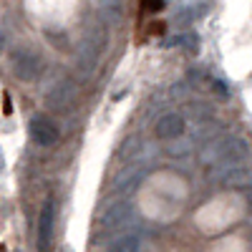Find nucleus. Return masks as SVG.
<instances>
[{
    "mask_svg": "<svg viewBox=\"0 0 252 252\" xmlns=\"http://www.w3.org/2000/svg\"><path fill=\"white\" fill-rule=\"evenodd\" d=\"M106 38H109L106 28L94 26V28H89L86 33H83V38L76 43V71L83 78L96 71L101 51H103V46H106Z\"/></svg>",
    "mask_w": 252,
    "mask_h": 252,
    "instance_id": "f257e3e1",
    "label": "nucleus"
},
{
    "mask_svg": "<svg viewBox=\"0 0 252 252\" xmlns=\"http://www.w3.org/2000/svg\"><path fill=\"white\" fill-rule=\"evenodd\" d=\"M134 212H131V204L129 202H114L101 212V227L106 232H114V229H124L126 224L131 222Z\"/></svg>",
    "mask_w": 252,
    "mask_h": 252,
    "instance_id": "39448f33",
    "label": "nucleus"
},
{
    "mask_svg": "<svg viewBox=\"0 0 252 252\" xmlns=\"http://www.w3.org/2000/svg\"><path fill=\"white\" fill-rule=\"evenodd\" d=\"M3 164H5V161H3V157H0V172H3Z\"/></svg>",
    "mask_w": 252,
    "mask_h": 252,
    "instance_id": "9b49d317",
    "label": "nucleus"
},
{
    "mask_svg": "<svg viewBox=\"0 0 252 252\" xmlns=\"http://www.w3.org/2000/svg\"><path fill=\"white\" fill-rule=\"evenodd\" d=\"M63 252H73V250H71V247H63Z\"/></svg>",
    "mask_w": 252,
    "mask_h": 252,
    "instance_id": "f8f14e48",
    "label": "nucleus"
},
{
    "mask_svg": "<svg viewBox=\"0 0 252 252\" xmlns=\"http://www.w3.org/2000/svg\"><path fill=\"white\" fill-rule=\"evenodd\" d=\"M76 96V86H73V81L71 78H58L53 86L46 91V106L53 109V111H66L71 106V101Z\"/></svg>",
    "mask_w": 252,
    "mask_h": 252,
    "instance_id": "7ed1b4c3",
    "label": "nucleus"
},
{
    "mask_svg": "<svg viewBox=\"0 0 252 252\" xmlns=\"http://www.w3.org/2000/svg\"><path fill=\"white\" fill-rule=\"evenodd\" d=\"M5 43H8V38H5V31H3V23H0V53L5 51Z\"/></svg>",
    "mask_w": 252,
    "mask_h": 252,
    "instance_id": "9d476101",
    "label": "nucleus"
},
{
    "mask_svg": "<svg viewBox=\"0 0 252 252\" xmlns=\"http://www.w3.org/2000/svg\"><path fill=\"white\" fill-rule=\"evenodd\" d=\"M96 15L103 26H111L119 23L121 15H124V5L121 0H96Z\"/></svg>",
    "mask_w": 252,
    "mask_h": 252,
    "instance_id": "6e6552de",
    "label": "nucleus"
},
{
    "mask_svg": "<svg viewBox=\"0 0 252 252\" xmlns=\"http://www.w3.org/2000/svg\"><path fill=\"white\" fill-rule=\"evenodd\" d=\"M184 134V119L179 114H164L159 116V121L154 124V136L161 141H174Z\"/></svg>",
    "mask_w": 252,
    "mask_h": 252,
    "instance_id": "0eeeda50",
    "label": "nucleus"
},
{
    "mask_svg": "<svg viewBox=\"0 0 252 252\" xmlns=\"http://www.w3.org/2000/svg\"><path fill=\"white\" fill-rule=\"evenodd\" d=\"M53 224H56V202L46 199L43 209H40V217H38V252H48L51 242H53Z\"/></svg>",
    "mask_w": 252,
    "mask_h": 252,
    "instance_id": "20e7f679",
    "label": "nucleus"
},
{
    "mask_svg": "<svg viewBox=\"0 0 252 252\" xmlns=\"http://www.w3.org/2000/svg\"><path fill=\"white\" fill-rule=\"evenodd\" d=\"M111 252H141V237L134 232H126L111 242Z\"/></svg>",
    "mask_w": 252,
    "mask_h": 252,
    "instance_id": "1a4fd4ad",
    "label": "nucleus"
},
{
    "mask_svg": "<svg viewBox=\"0 0 252 252\" xmlns=\"http://www.w3.org/2000/svg\"><path fill=\"white\" fill-rule=\"evenodd\" d=\"M0 252H5V250H3V247H0Z\"/></svg>",
    "mask_w": 252,
    "mask_h": 252,
    "instance_id": "ddd939ff",
    "label": "nucleus"
},
{
    "mask_svg": "<svg viewBox=\"0 0 252 252\" xmlns=\"http://www.w3.org/2000/svg\"><path fill=\"white\" fill-rule=\"evenodd\" d=\"M10 71L18 81L23 83H33L43 76L46 71V63H43V56H40L33 46H26L20 43L10 51Z\"/></svg>",
    "mask_w": 252,
    "mask_h": 252,
    "instance_id": "f03ea898",
    "label": "nucleus"
},
{
    "mask_svg": "<svg viewBox=\"0 0 252 252\" xmlns=\"http://www.w3.org/2000/svg\"><path fill=\"white\" fill-rule=\"evenodd\" d=\"M61 131H58V126L53 124L51 116L46 114H38L31 119V139L38 144V146H53L58 141Z\"/></svg>",
    "mask_w": 252,
    "mask_h": 252,
    "instance_id": "423d86ee",
    "label": "nucleus"
}]
</instances>
